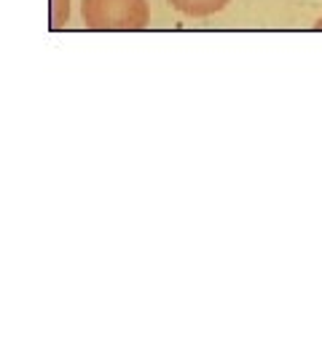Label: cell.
<instances>
[{
  "instance_id": "obj_3",
  "label": "cell",
  "mask_w": 322,
  "mask_h": 362,
  "mask_svg": "<svg viewBox=\"0 0 322 362\" xmlns=\"http://www.w3.org/2000/svg\"><path fill=\"white\" fill-rule=\"evenodd\" d=\"M67 16H70V0H52V27L54 30L64 27Z\"/></svg>"
},
{
  "instance_id": "obj_1",
  "label": "cell",
  "mask_w": 322,
  "mask_h": 362,
  "mask_svg": "<svg viewBox=\"0 0 322 362\" xmlns=\"http://www.w3.org/2000/svg\"><path fill=\"white\" fill-rule=\"evenodd\" d=\"M81 13L91 30H142L151 16L145 0H84Z\"/></svg>"
},
{
  "instance_id": "obj_2",
  "label": "cell",
  "mask_w": 322,
  "mask_h": 362,
  "mask_svg": "<svg viewBox=\"0 0 322 362\" xmlns=\"http://www.w3.org/2000/svg\"><path fill=\"white\" fill-rule=\"evenodd\" d=\"M231 0H169L172 8H178L185 16H212L223 11Z\"/></svg>"
}]
</instances>
